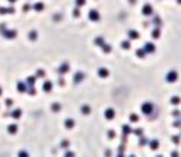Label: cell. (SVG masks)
<instances>
[{"instance_id": "1", "label": "cell", "mask_w": 181, "mask_h": 157, "mask_svg": "<svg viewBox=\"0 0 181 157\" xmlns=\"http://www.w3.org/2000/svg\"><path fill=\"white\" fill-rule=\"evenodd\" d=\"M142 112H143L145 115H150V114L153 112V105H152L150 102H145V103L142 105Z\"/></svg>"}, {"instance_id": "2", "label": "cell", "mask_w": 181, "mask_h": 157, "mask_svg": "<svg viewBox=\"0 0 181 157\" xmlns=\"http://www.w3.org/2000/svg\"><path fill=\"white\" fill-rule=\"evenodd\" d=\"M177 79H178V73H177V71H174V70H171V71L166 74V82H168V83L177 82Z\"/></svg>"}, {"instance_id": "3", "label": "cell", "mask_w": 181, "mask_h": 157, "mask_svg": "<svg viewBox=\"0 0 181 157\" xmlns=\"http://www.w3.org/2000/svg\"><path fill=\"white\" fill-rule=\"evenodd\" d=\"M142 13H143L145 16H150V15L153 13V7H152V4H149V3H147V4H145V6H143V9H142Z\"/></svg>"}, {"instance_id": "4", "label": "cell", "mask_w": 181, "mask_h": 157, "mask_svg": "<svg viewBox=\"0 0 181 157\" xmlns=\"http://www.w3.org/2000/svg\"><path fill=\"white\" fill-rule=\"evenodd\" d=\"M2 36H5L8 39H13L16 36V31H2Z\"/></svg>"}, {"instance_id": "5", "label": "cell", "mask_w": 181, "mask_h": 157, "mask_svg": "<svg viewBox=\"0 0 181 157\" xmlns=\"http://www.w3.org/2000/svg\"><path fill=\"white\" fill-rule=\"evenodd\" d=\"M143 50L146 51V52H150V54H152V52H155L156 51V47H155V44H152V42H146Z\"/></svg>"}, {"instance_id": "6", "label": "cell", "mask_w": 181, "mask_h": 157, "mask_svg": "<svg viewBox=\"0 0 181 157\" xmlns=\"http://www.w3.org/2000/svg\"><path fill=\"white\" fill-rule=\"evenodd\" d=\"M89 19H91V20H99V13H98V10H95V9L89 10Z\"/></svg>"}, {"instance_id": "7", "label": "cell", "mask_w": 181, "mask_h": 157, "mask_svg": "<svg viewBox=\"0 0 181 157\" xmlns=\"http://www.w3.org/2000/svg\"><path fill=\"white\" fill-rule=\"evenodd\" d=\"M114 116H115V112H114V109L108 108V109L105 111V118H107V119H114Z\"/></svg>"}, {"instance_id": "8", "label": "cell", "mask_w": 181, "mask_h": 157, "mask_svg": "<svg viewBox=\"0 0 181 157\" xmlns=\"http://www.w3.org/2000/svg\"><path fill=\"white\" fill-rule=\"evenodd\" d=\"M43 89H44V92H51L53 83L50 82V80H45V82H44V84H43Z\"/></svg>"}, {"instance_id": "9", "label": "cell", "mask_w": 181, "mask_h": 157, "mask_svg": "<svg viewBox=\"0 0 181 157\" xmlns=\"http://www.w3.org/2000/svg\"><path fill=\"white\" fill-rule=\"evenodd\" d=\"M69 70H70V67H69V64H66V63H64V64H61V66L59 67V73H60V74H64V73H67Z\"/></svg>"}, {"instance_id": "10", "label": "cell", "mask_w": 181, "mask_h": 157, "mask_svg": "<svg viewBox=\"0 0 181 157\" xmlns=\"http://www.w3.org/2000/svg\"><path fill=\"white\" fill-rule=\"evenodd\" d=\"M129 36H130V39H139L140 38V33L137 32V31H129Z\"/></svg>"}, {"instance_id": "11", "label": "cell", "mask_w": 181, "mask_h": 157, "mask_svg": "<svg viewBox=\"0 0 181 157\" xmlns=\"http://www.w3.org/2000/svg\"><path fill=\"white\" fill-rule=\"evenodd\" d=\"M98 74L101 76V77H108V74H110V71H108L107 68H104V67H101V68L98 70Z\"/></svg>"}, {"instance_id": "12", "label": "cell", "mask_w": 181, "mask_h": 157, "mask_svg": "<svg viewBox=\"0 0 181 157\" xmlns=\"http://www.w3.org/2000/svg\"><path fill=\"white\" fill-rule=\"evenodd\" d=\"M149 147H150L152 150H156L158 147H159V141L158 140H150L149 141Z\"/></svg>"}, {"instance_id": "13", "label": "cell", "mask_w": 181, "mask_h": 157, "mask_svg": "<svg viewBox=\"0 0 181 157\" xmlns=\"http://www.w3.org/2000/svg\"><path fill=\"white\" fill-rule=\"evenodd\" d=\"M15 12V9L13 7H0V15H3V13H13Z\"/></svg>"}, {"instance_id": "14", "label": "cell", "mask_w": 181, "mask_h": 157, "mask_svg": "<svg viewBox=\"0 0 181 157\" xmlns=\"http://www.w3.org/2000/svg\"><path fill=\"white\" fill-rule=\"evenodd\" d=\"M82 79H83V73H76L75 77H73V82L79 83V82H82Z\"/></svg>"}, {"instance_id": "15", "label": "cell", "mask_w": 181, "mask_h": 157, "mask_svg": "<svg viewBox=\"0 0 181 157\" xmlns=\"http://www.w3.org/2000/svg\"><path fill=\"white\" fill-rule=\"evenodd\" d=\"M133 131L131 128H130V125H123V132H124V137H127L130 132Z\"/></svg>"}, {"instance_id": "16", "label": "cell", "mask_w": 181, "mask_h": 157, "mask_svg": "<svg viewBox=\"0 0 181 157\" xmlns=\"http://www.w3.org/2000/svg\"><path fill=\"white\" fill-rule=\"evenodd\" d=\"M171 103H172V105H180L181 98L180 96H172V98H171Z\"/></svg>"}, {"instance_id": "17", "label": "cell", "mask_w": 181, "mask_h": 157, "mask_svg": "<svg viewBox=\"0 0 181 157\" xmlns=\"http://www.w3.org/2000/svg\"><path fill=\"white\" fill-rule=\"evenodd\" d=\"M18 90L21 92V93L26 92V86H25V83H18Z\"/></svg>"}, {"instance_id": "18", "label": "cell", "mask_w": 181, "mask_h": 157, "mask_svg": "<svg viewBox=\"0 0 181 157\" xmlns=\"http://www.w3.org/2000/svg\"><path fill=\"white\" fill-rule=\"evenodd\" d=\"M8 131L10 132V134H15V132L18 131V127L15 124H12V125H9V128H8Z\"/></svg>"}, {"instance_id": "19", "label": "cell", "mask_w": 181, "mask_h": 157, "mask_svg": "<svg viewBox=\"0 0 181 157\" xmlns=\"http://www.w3.org/2000/svg\"><path fill=\"white\" fill-rule=\"evenodd\" d=\"M64 125H66V128H72V127L75 125V121H73V119H66V121H64Z\"/></svg>"}, {"instance_id": "20", "label": "cell", "mask_w": 181, "mask_h": 157, "mask_svg": "<svg viewBox=\"0 0 181 157\" xmlns=\"http://www.w3.org/2000/svg\"><path fill=\"white\" fill-rule=\"evenodd\" d=\"M34 9L37 10V12H41L44 9V3H35L34 4Z\"/></svg>"}, {"instance_id": "21", "label": "cell", "mask_w": 181, "mask_h": 157, "mask_svg": "<svg viewBox=\"0 0 181 157\" xmlns=\"http://www.w3.org/2000/svg\"><path fill=\"white\" fill-rule=\"evenodd\" d=\"M101 47H102L104 52H111V45H108V44H102Z\"/></svg>"}, {"instance_id": "22", "label": "cell", "mask_w": 181, "mask_h": 157, "mask_svg": "<svg viewBox=\"0 0 181 157\" xmlns=\"http://www.w3.org/2000/svg\"><path fill=\"white\" fill-rule=\"evenodd\" d=\"M159 35H161V31H159V28H155V29L152 31V36H153V38H159Z\"/></svg>"}, {"instance_id": "23", "label": "cell", "mask_w": 181, "mask_h": 157, "mask_svg": "<svg viewBox=\"0 0 181 157\" xmlns=\"http://www.w3.org/2000/svg\"><path fill=\"white\" fill-rule=\"evenodd\" d=\"M130 47H131V45H130V41H123V42H121V48H124V50H129Z\"/></svg>"}, {"instance_id": "24", "label": "cell", "mask_w": 181, "mask_h": 157, "mask_svg": "<svg viewBox=\"0 0 181 157\" xmlns=\"http://www.w3.org/2000/svg\"><path fill=\"white\" fill-rule=\"evenodd\" d=\"M21 114H22V111H21V109H15V111L12 112V116H13V118H19Z\"/></svg>"}, {"instance_id": "25", "label": "cell", "mask_w": 181, "mask_h": 157, "mask_svg": "<svg viewBox=\"0 0 181 157\" xmlns=\"http://www.w3.org/2000/svg\"><path fill=\"white\" fill-rule=\"evenodd\" d=\"M145 54H146V51H145V50H137V51H136V55L140 57V58L145 57Z\"/></svg>"}, {"instance_id": "26", "label": "cell", "mask_w": 181, "mask_h": 157, "mask_svg": "<svg viewBox=\"0 0 181 157\" xmlns=\"http://www.w3.org/2000/svg\"><path fill=\"white\" fill-rule=\"evenodd\" d=\"M82 112H83V114L86 115V114H89V112H91V108L88 106V105H85V106H82Z\"/></svg>"}, {"instance_id": "27", "label": "cell", "mask_w": 181, "mask_h": 157, "mask_svg": "<svg viewBox=\"0 0 181 157\" xmlns=\"http://www.w3.org/2000/svg\"><path fill=\"white\" fill-rule=\"evenodd\" d=\"M171 141H172L174 144H178L180 143V135H174L172 138H171Z\"/></svg>"}, {"instance_id": "28", "label": "cell", "mask_w": 181, "mask_h": 157, "mask_svg": "<svg viewBox=\"0 0 181 157\" xmlns=\"http://www.w3.org/2000/svg\"><path fill=\"white\" fill-rule=\"evenodd\" d=\"M60 105H59V103H54V105H53V106H51V109H53V111H54V112H57V111H60Z\"/></svg>"}, {"instance_id": "29", "label": "cell", "mask_w": 181, "mask_h": 157, "mask_svg": "<svg viewBox=\"0 0 181 157\" xmlns=\"http://www.w3.org/2000/svg\"><path fill=\"white\" fill-rule=\"evenodd\" d=\"M26 83L29 84V86H32L35 83V77H28V80H26Z\"/></svg>"}, {"instance_id": "30", "label": "cell", "mask_w": 181, "mask_h": 157, "mask_svg": "<svg viewBox=\"0 0 181 157\" xmlns=\"http://www.w3.org/2000/svg\"><path fill=\"white\" fill-rule=\"evenodd\" d=\"M130 121H133V122H136V121H139V116L136 115V114H133V115H130Z\"/></svg>"}, {"instance_id": "31", "label": "cell", "mask_w": 181, "mask_h": 157, "mask_svg": "<svg viewBox=\"0 0 181 157\" xmlns=\"http://www.w3.org/2000/svg\"><path fill=\"white\" fill-rule=\"evenodd\" d=\"M86 3V0H76V4H78V7L79 6H83Z\"/></svg>"}, {"instance_id": "32", "label": "cell", "mask_w": 181, "mask_h": 157, "mask_svg": "<svg viewBox=\"0 0 181 157\" xmlns=\"http://www.w3.org/2000/svg\"><path fill=\"white\" fill-rule=\"evenodd\" d=\"M95 42H96V45H102V44H104V39H102V38H96V39H95Z\"/></svg>"}, {"instance_id": "33", "label": "cell", "mask_w": 181, "mask_h": 157, "mask_svg": "<svg viewBox=\"0 0 181 157\" xmlns=\"http://www.w3.org/2000/svg\"><path fill=\"white\" fill-rule=\"evenodd\" d=\"M35 38H37V32H35V31H32V32L29 33V39H35Z\"/></svg>"}, {"instance_id": "34", "label": "cell", "mask_w": 181, "mask_h": 157, "mask_svg": "<svg viewBox=\"0 0 181 157\" xmlns=\"http://www.w3.org/2000/svg\"><path fill=\"white\" fill-rule=\"evenodd\" d=\"M26 90H28V93H29V95H35V87H32V86H31L29 89H26Z\"/></svg>"}, {"instance_id": "35", "label": "cell", "mask_w": 181, "mask_h": 157, "mask_svg": "<svg viewBox=\"0 0 181 157\" xmlns=\"http://www.w3.org/2000/svg\"><path fill=\"white\" fill-rule=\"evenodd\" d=\"M134 134H136V135H142V132H143V130H142V128H137V130H134Z\"/></svg>"}, {"instance_id": "36", "label": "cell", "mask_w": 181, "mask_h": 157, "mask_svg": "<svg viewBox=\"0 0 181 157\" xmlns=\"http://www.w3.org/2000/svg\"><path fill=\"white\" fill-rule=\"evenodd\" d=\"M108 137H110V138H114V137H115V132L112 131V130L111 131H108Z\"/></svg>"}, {"instance_id": "37", "label": "cell", "mask_w": 181, "mask_h": 157, "mask_svg": "<svg viewBox=\"0 0 181 157\" xmlns=\"http://www.w3.org/2000/svg\"><path fill=\"white\" fill-rule=\"evenodd\" d=\"M73 15H75V16H76V17H78L79 15H80V12H79V9H78V7H76V9H75V10H73Z\"/></svg>"}, {"instance_id": "38", "label": "cell", "mask_w": 181, "mask_h": 157, "mask_svg": "<svg viewBox=\"0 0 181 157\" xmlns=\"http://www.w3.org/2000/svg\"><path fill=\"white\" fill-rule=\"evenodd\" d=\"M153 22H155L156 25H161V19H159V17H158V16H156L155 19H153Z\"/></svg>"}, {"instance_id": "39", "label": "cell", "mask_w": 181, "mask_h": 157, "mask_svg": "<svg viewBox=\"0 0 181 157\" xmlns=\"http://www.w3.org/2000/svg\"><path fill=\"white\" fill-rule=\"evenodd\" d=\"M174 127H175V128H181V122H180V121L174 122Z\"/></svg>"}, {"instance_id": "40", "label": "cell", "mask_w": 181, "mask_h": 157, "mask_svg": "<svg viewBox=\"0 0 181 157\" xmlns=\"http://www.w3.org/2000/svg\"><path fill=\"white\" fill-rule=\"evenodd\" d=\"M29 9H31V6H29V4H24V10H25V12H28Z\"/></svg>"}, {"instance_id": "41", "label": "cell", "mask_w": 181, "mask_h": 157, "mask_svg": "<svg viewBox=\"0 0 181 157\" xmlns=\"http://www.w3.org/2000/svg\"><path fill=\"white\" fill-rule=\"evenodd\" d=\"M180 114H181L180 111H174V112H172V115H174V116H180Z\"/></svg>"}, {"instance_id": "42", "label": "cell", "mask_w": 181, "mask_h": 157, "mask_svg": "<svg viewBox=\"0 0 181 157\" xmlns=\"http://www.w3.org/2000/svg\"><path fill=\"white\" fill-rule=\"evenodd\" d=\"M12 103H13V102H12V99H8V100H6V105H8V106H12Z\"/></svg>"}, {"instance_id": "43", "label": "cell", "mask_w": 181, "mask_h": 157, "mask_svg": "<svg viewBox=\"0 0 181 157\" xmlns=\"http://www.w3.org/2000/svg\"><path fill=\"white\" fill-rule=\"evenodd\" d=\"M37 76H41V77H43V76H44V71H43V70H38V73H37Z\"/></svg>"}, {"instance_id": "44", "label": "cell", "mask_w": 181, "mask_h": 157, "mask_svg": "<svg viewBox=\"0 0 181 157\" xmlns=\"http://www.w3.org/2000/svg\"><path fill=\"white\" fill-rule=\"evenodd\" d=\"M145 143H146V138H142V140H140V146H143Z\"/></svg>"}, {"instance_id": "45", "label": "cell", "mask_w": 181, "mask_h": 157, "mask_svg": "<svg viewBox=\"0 0 181 157\" xmlns=\"http://www.w3.org/2000/svg\"><path fill=\"white\" fill-rule=\"evenodd\" d=\"M9 1H10V3H15V1H16V0H9Z\"/></svg>"}, {"instance_id": "46", "label": "cell", "mask_w": 181, "mask_h": 157, "mask_svg": "<svg viewBox=\"0 0 181 157\" xmlns=\"http://www.w3.org/2000/svg\"><path fill=\"white\" fill-rule=\"evenodd\" d=\"M134 1H136V0H130V3H134Z\"/></svg>"}, {"instance_id": "47", "label": "cell", "mask_w": 181, "mask_h": 157, "mask_svg": "<svg viewBox=\"0 0 181 157\" xmlns=\"http://www.w3.org/2000/svg\"><path fill=\"white\" fill-rule=\"evenodd\" d=\"M0 95H2V89H0Z\"/></svg>"}, {"instance_id": "48", "label": "cell", "mask_w": 181, "mask_h": 157, "mask_svg": "<svg viewBox=\"0 0 181 157\" xmlns=\"http://www.w3.org/2000/svg\"><path fill=\"white\" fill-rule=\"evenodd\" d=\"M178 3H181V0H178Z\"/></svg>"}]
</instances>
